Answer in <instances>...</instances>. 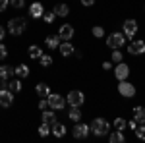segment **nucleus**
<instances>
[{
  "label": "nucleus",
  "mask_w": 145,
  "mask_h": 143,
  "mask_svg": "<svg viewBox=\"0 0 145 143\" xmlns=\"http://www.w3.org/2000/svg\"><path fill=\"white\" fill-rule=\"evenodd\" d=\"M89 128H91V132H93V135L105 137V135H108L110 124H108V120H105V118H95V120L89 124Z\"/></svg>",
  "instance_id": "1"
},
{
  "label": "nucleus",
  "mask_w": 145,
  "mask_h": 143,
  "mask_svg": "<svg viewBox=\"0 0 145 143\" xmlns=\"http://www.w3.org/2000/svg\"><path fill=\"white\" fill-rule=\"evenodd\" d=\"M25 29H27V22H25V18H12L10 22H8V31H10L14 37L23 35V33H25Z\"/></svg>",
  "instance_id": "2"
},
{
  "label": "nucleus",
  "mask_w": 145,
  "mask_h": 143,
  "mask_svg": "<svg viewBox=\"0 0 145 143\" xmlns=\"http://www.w3.org/2000/svg\"><path fill=\"white\" fill-rule=\"evenodd\" d=\"M124 43H126V35L120 31L110 33L106 37V46H110V48H120V46H124Z\"/></svg>",
  "instance_id": "3"
},
{
  "label": "nucleus",
  "mask_w": 145,
  "mask_h": 143,
  "mask_svg": "<svg viewBox=\"0 0 145 143\" xmlns=\"http://www.w3.org/2000/svg\"><path fill=\"white\" fill-rule=\"evenodd\" d=\"M46 101L52 110H64V106H66V99H62V95H58V93H50Z\"/></svg>",
  "instance_id": "4"
},
{
  "label": "nucleus",
  "mask_w": 145,
  "mask_h": 143,
  "mask_svg": "<svg viewBox=\"0 0 145 143\" xmlns=\"http://www.w3.org/2000/svg\"><path fill=\"white\" fill-rule=\"evenodd\" d=\"M66 103L70 104V106H81L83 103H85V95L81 93V91H70L68 93V97H66Z\"/></svg>",
  "instance_id": "5"
},
{
  "label": "nucleus",
  "mask_w": 145,
  "mask_h": 143,
  "mask_svg": "<svg viewBox=\"0 0 145 143\" xmlns=\"http://www.w3.org/2000/svg\"><path fill=\"white\" fill-rule=\"evenodd\" d=\"M89 132H91L89 124H83V122H76V126H74V130H72V133H74L76 139H85V137L89 135Z\"/></svg>",
  "instance_id": "6"
},
{
  "label": "nucleus",
  "mask_w": 145,
  "mask_h": 143,
  "mask_svg": "<svg viewBox=\"0 0 145 143\" xmlns=\"http://www.w3.org/2000/svg\"><path fill=\"white\" fill-rule=\"evenodd\" d=\"M118 93H120L122 97H126V99H132V97H135V87H134V83H128L126 79H122V81L118 83Z\"/></svg>",
  "instance_id": "7"
},
{
  "label": "nucleus",
  "mask_w": 145,
  "mask_h": 143,
  "mask_svg": "<svg viewBox=\"0 0 145 143\" xmlns=\"http://www.w3.org/2000/svg\"><path fill=\"white\" fill-rule=\"evenodd\" d=\"M114 76H116V79H118V81L128 79V76H130V66H128L126 62H118V64H116V68H114Z\"/></svg>",
  "instance_id": "8"
},
{
  "label": "nucleus",
  "mask_w": 145,
  "mask_h": 143,
  "mask_svg": "<svg viewBox=\"0 0 145 143\" xmlns=\"http://www.w3.org/2000/svg\"><path fill=\"white\" fill-rule=\"evenodd\" d=\"M74 33H76V29H74V25H70V23L60 25V29H58V37H60L62 41H70V39H74Z\"/></svg>",
  "instance_id": "9"
},
{
  "label": "nucleus",
  "mask_w": 145,
  "mask_h": 143,
  "mask_svg": "<svg viewBox=\"0 0 145 143\" xmlns=\"http://www.w3.org/2000/svg\"><path fill=\"white\" fill-rule=\"evenodd\" d=\"M12 103H14V93L6 87L0 89V106L8 108V106H12Z\"/></svg>",
  "instance_id": "10"
},
{
  "label": "nucleus",
  "mask_w": 145,
  "mask_h": 143,
  "mask_svg": "<svg viewBox=\"0 0 145 143\" xmlns=\"http://www.w3.org/2000/svg\"><path fill=\"white\" fill-rule=\"evenodd\" d=\"M137 22L135 20H126L124 22V35H126V39H130V37H135L137 33Z\"/></svg>",
  "instance_id": "11"
},
{
  "label": "nucleus",
  "mask_w": 145,
  "mask_h": 143,
  "mask_svg": "<svg viewBox=\"0 0 145 143\" xmlns=\"http://www.w3.org/2000/svg\"><path fill=\"white\" fill-rule=\"evenodd\" d=\"M128 52L130 54H143L145 52V41H132L128 44Z\"/></svg>",
  "instance_id": "12"
},
{
  "label": "nucleus",
  "mask_w": 145,
  "mask_h": 143,
  "mask_svg": "<svg viewBox=\"0 0 145 143\" xmlns=\"http://www.w3.org/2000/svg\"><path fill=\"white\" fill-rule=\"evenodd\" d=\"M43 14H45L43 4H41V2H33L31 8H29V16H31V18H43Z\"/></svg>",
  "instance_id": "13"
},
{
  "label": "nucleus",
  "mask_w": 145,
  "mask_h": 143,
  "mask_svg": "<svg viewBox=\"0 0 145 143\" xmlns=\"http://www.w3.org/2000/svg\"><path fill=\"white\" fill-rule=\"evenodd\" d=\"M58 50H60V54H62V56H70V54H74V52H76L74 44L70 43V41H64V43H60Z\"/></svg>",
  "instance_id": "14"
},
{
  "label": "nucleus",
  "mask_w": 145,
  "mask_h": 143,
  "mask_svg": "<svg viewBox=\"0 0 145 143\" xmlns=\"http://www.w3.org/2000/svg\"><path fill=\"white\" fill-rule=\"evenodd\" d=\"M41 120L45 122V124H48V126H52V124H56V114L54 110H43V114H41Z\"/></svg>",
  "instance_id": "15"
},
{
  "label": "nucleus",
  "mask_w": 145,
  "mask_h": 143,
  "mask_svg": "<svg viewBox=\"0 0 145 143\" xmlns=\"http://www.w3.org/2000/svg\"><path fill=\"white\" fill-rule=\"evenodd\" d=\"M108 141H110V143H124V141H126L124 132H120V130H114V132H110V133H108Z\"/></svg>",
  "instance_id": "16"
},
{
  "label": "nucleus",
  "mask_w": 145,
  "mask_h": 143,
  "mask_svg": "<svg viewBox=\"0 0 145 143\" xmlns=\"http://www.w3.org/2000/svg\"><path fill=\"white\" fill-rule=\"evenodd\" d=\"M12 76H16L14 74V66H0V79L2 81H8Z\"/></svg>",
  "instance_id": "17"
},
{
  "label": "nucleus",
  "mask_w": 145,
  "mask_h": 143,
  "mask_svg": "<svg viewBox=\"0 0 145 143\" xmlns=\"http://www.w3.org/2000/svg\"><path fill=\"white\" fill-rule=\"evenodd\" d=\"M45 41H46V46H48L50 50L58 48V46H60V43H62V39H60V37H56V35H48Z\"/></svg>",
  "instance_id": "18"
},
{
  "label": "nucleus",
  "mask_w": 145,
  "mask_h": 143,
  "mask_svg": "<svg viewBox=\"0 0 145 143\" xmlns=\"http://www.w3.org/2000/svg\"><path fill=\"white\" fill-rule=\"evenodd\" d=\"M50 132L54 133L56 137H64V133H66V126H64V124H60V122H56V124L50 126Z\"/></svg>",
  "instance_id": "19"
},
{
  "label": "nucleus",
  "mask_w": 145,
  "mask_h": 143,
  "mask_svg": "<svg viewBox=\"0 0 145 143\" xmlns=\"http://www.w3.org/2000/svg\"><path fill=\"white\" fill-rule=\"evenodd\" d=\"M134 120L137 124H145V108L143 106H135L134 108Z\"/></svg>",
  "instance_id": "20"
},
{
  "label": "nucleus",
  "mask_w": 145,
  "mask_h": 143,
  "mask_svg": "<svg viewBox=\"0 0 145 143\" xmlns=\"http://www.w3.org/2000/svg\"><path fill=\"white\" fill-rule=\"evenodd\" d=\"M56 16H60V18H66L68 14H70V8H68V4H56L54 8H52Z\"/></svg>",
  "instance_id": "21"
},
{
  "label": "nucleus",
  "mask_w": 145,
  "mask_h": 143,
  "mask_svg": "<svg viewBox=\"0 0 145 143\" xmlns=\"http://www.w3.org/2000/svg\"><path fill=\"white\" fill-rule=\"evenodd\" d=\"M6 89H10L12 93H20V91H22V81H20V79L6 81Z\"/></svg>",
  "instance_id": "22"
},
{
  "label": "nucleus",
  "mask_w": 145,
  "mask_h": 143,
  "mask_svg": "<svg viewBox=\"0 0 145 143\" xmlns=\"http://www.w3.org/2000/svg\"><path fill=\"white\" fill-rule=\"evenodd\" d=\"M35 91H37L39 97H48V95H50V87H48L46 83H37Z\"/></svg>",
  "instance_id": "23"
},
{
  "label": "nucleus",
  "mask_w": 145,
  "mask_h": 143,
  "mask_svg": "<svg viewBox=\"0 0 145 143\" xmlns=\"http://www.w3.org/2000/svg\"><path fill=\"white\" fill-rule=\"evenodd\" d=\"M14 74L18 77H27L29 76V66L27 64H20L18 68H14Z\"/></svg>",
  "instance_id": "24"
},
{
  "label": "nucleus",
  "mask_w": 145,
  "mask_h": 143,
  "mask_svg": "<svg viewBox=\"0 0 145 143\" xmlns=\"http://www.w3.org/2000/svg\"><path fill=\"white\" fill-rule=\"evenodd\" d=\"M68 118H70V120H74V122L81 120V110H79V106H72L70 112H68Z\"/></svg>",
  "instance_id": "25"
},
{
  "label": "nucleus",
  "mask_w": 145,
  "mask_h": 143,
  "mask_svg": "<svg viewBox=\"0 0 145 143\" xmlns=\"http://www.w3.org/2000/svg\"><path fill=\"white\" fill-rule=\"evenodd\" d=\"M27 54L31 56V58H37V60H39V56L43 54V50H41V46H37V44H31V46H29V50H27Z\"/></svg>",
  "instance_id": "26"
},
{
  "label": "nucleus",
  "mask_w": 145,
  "mask_h": 143,
  "mask_svg": "<svg viewBox=\"0 0 145 143\" xmlns=\"http://www.w3.org/2000/svg\"><path fill=\"white\" fill-rule=\"evenodd\" d=\"M39 62H41V66H43V68H48L50 64H52V56L46 54V52H43V54L39 56Z\"/></svg>",
  "instance_id": "27"
},
{
  "label": "nucleus",
  "mask_w": 145,
  "mask_h": 143,
  "mask_svg": "<svg viewBox=\"0 0 145 143\" xmlns=\"http://www.w3.org/2000/svg\"><path fill=\"white\" fill-rule=\"evenodd\" d=\"M134 132H135V137L137 139L145 141V124H137V128H135Z\"/></svg>",
  "instance_id": "28"
},
{
  "label": "nucleus",
  "mask_w": 145,
  "mask_h": 143,
  "mask_svg": "<svg viewBox=\"0 0 145 143\" xmlns=\"http://www.w3.org/2000/svg\"><path fill=\"white\" fill-rule=\"evenodd\" d=\"M128 128V122L124 120V118H116L114 120V130H120V132H124Z\"/></svg>",
  "instance_id": "29"
},
{
  "label": "nucleus",
  "mask_w": 145,
  "mask_h": 143,
  "mask_svg": "<svg viewBox=\"0 0 145 143\" xmlns=\"http://www.w3.org/2000/svg\"><path fill=\"white\" fill-rule=\"evenodd\" d=\"M48 133H50V126H48V124H45V122H43V124H41V126H39V135H41V137H46V135H48Z\"/></svg>",
  "instance_id": "30"
},
{
  "label": "nucleus",
  "mask_w": 145,
  "mask_h": 143,
  "mask_svg": "<svg viewBox=\"0 0 145 143\" xmlns=\"http://www.w3.org/2000/svg\"><path fill=\"white\" fill-rule=\"evenodd\" d=\"M122 60H124V54L120 52V48H114V52H112V62L118 64V62H122Z\"/></svg>",
  "instance_id": "31"
},
{
  "label": "nucleus",
  "mask_w": 145,
  "mask_h": 143,
  "mask_svg": "<svg viewBox=\"0 0 145 143\" xmlns=\"http://www.w3.org/2000/svg\"><path fill=\"white\" fill-rule=\"evenodd\" d=\"M91 31H93V37H97V39H101V37H105V29H103L101 25H95V27H93Z\"/></svg>",
  "instance_id": "32"
},
{
  "label": "nucleus",
  "mask_w": 145,
  "mask_h": 143,
  "mask_svg": "<svg viewBox=\"0 0 145 143\" xmlns=\"http://www.w3.org/2000/svg\"><path fill=\"white\" fill-rule=\"evenodd\" d=\"M54 18H56L54 12H45V14H43V20H45L46 23H52V22H54Z\"/></svg>",
  "instance_id": "33"
},
{
  "label": "nucleus",
  "mask_w": 145,
  "mask_h": 143,
  "mask_svg": "<svg viewBox=\"0 0 145 143\" xmlns=\"http://www.w3.org/2000/svg\"><path fill=\"white\" fill-rule=\"evenodd\" d=\"M10 6H14V8H23L25 6V0H10Z\"/></svg>",
  "instance_id": "34"
},
{
  "label": "nucleus",
  "mask_w": 145,
  "mask_h": 143,
  "mask_svg": "<svg viewBox=\"0 0 145 143\" xmlns=\"http://www.w3.org/2000/svg\"><path fill=\"white\" fill-rule=\"evenodd\" d=\"M6 56H8V48H6V46H4V44L0 43V60H4V58H6Z\"/></svg>",
  "instance_id": "35"
},
{
  "label": "nucleus",
  "mask_w": 145,
  "mask_h": 143,
  "mask_svg": "<svg viewBox=\"0 0 145 143\" xmlns=\"http://www.w3.org/2000/svg\"><path fill=\"white\" fill-rule=\"evenodd\" d=\"M46 106H48V101H46V97H43V99L39 101V108H41V110H46Z\"/></svg>",
  "instance_id": "36"
},
{
  "label": "nucleus",
  "mask_w": 145,
  "mask_h": 143,
  "mask_svg": "<svg viewBox=\"0 0 145 143\" xmlns=\"http://www.w3.org/2000/svg\"><path fill=\"white\" fill-rule=\"evenodd\" d=\"M79 2H81V6H85V8H89V6L95 4V0H79Z\"/></svg>",
  "instance_id": "37"
},
{
  "label": "nucleus",
  "mask_w": 145,
  "mask_h": 143,
  "mask_svg": "<svg viewBox=\"0 0 145 143\" xmlns=\"http://www.w3.org/2000/svg\"><path fill=\"white\" fill-rule=\"evenodd\" d=\"M8 2H10V0H0V12H4L8 8Z\"/></svg>",
  "instance_id": "38"
},
{
  "label": "nucleus",
  "mask_w": 145,
  "mask_h": 143,
  "mask_svg": "<svg viewBox=\"0 0 145 143\" xmlns=\"http://www.w3.org/2000/svg\"><path fill=\"white\" fill-rule=\"evenodd\" d=\"M4 37H6V29H4V27L0 25V43L4 41Z\"/></svg>",
  "instance_id": "39"
},
{
  "label": "nucleus",
  "mask_w": 145,
  "mask_h": 143,
  "mask_svg": "<svg viewBox=\"0 0 145 143\" xmlns=\"http://www.w3.org/2000/svg\"><path fill=\"white\" fill-rule=\"evenodd\" d=\"M128 128L135 130V128H137V122H135V120H130V122H128Z\"/></svg>",
  "instance_id": "40"
},
{
  "label": "nucleus",
  "mask_w": 145,
  "mask_h": 143,
  "mask_svg": "<svg viewBox=\"0 0 145 143\" xmlns=\"http://www.w3.org/2000/svg\"><path fill=\"white\" fill-rule=\"evenodd\" d=\"M103 68H105V70H110L112 64H110V62H103Z\"/></svg>",
  "instance_id": "41"
}]
</instances>
